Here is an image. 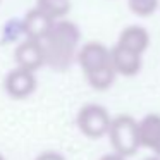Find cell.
Returning <instances> with one entry per match:
<instances>
[{
  "label": "cell",
  "instance_id": "obj_1",
  "mask_svg": "<svg viewBox=\"0 0 160 160\" xmlns=\"http://www.w3.org/2000/svg\"><path fill=\"white\" fill-rule=\"evenodd\" d=\"M81 33L74 22L55 19L48 35L42 40L45 52V66L55 71H66L76 59Z\"/></svg>",
  "mask_w": 160,
  "mask_h": 160
},
{
  "label": "cell",
  "instance_id": "obj_2",
  "mask_svg": "<svg viewBox=\"0 0 160 160\" xmlns=\"http://www.w3.org/2000/svg\"><path fill=\"white\" fill-rule=\"evenodd\" d=\"M107 136L114 152L122 157H131L138 152V148H141L138 138V121L128 114L112 119Z\"/></svg>",
  "mask_w": 160,
  "mask_h": 160
},
{
  "label": "cell",
  "instance_id": "obj_3",
  "mask_svg": "<svg viewBox=\"0 0 160 160\" xmlns=\"http://www.w3.org/2000/svg\"><path fill=\"white\" fill-rule=\"evenodd\" d=\"M110 115L107 108L98 103H88L78 112V128L86 138L100 139L107 136L108 128H110Z\"/></svg>",
  "mask_w": 160,
  "mask_h": 160
},
{
  "label": "cell",
  "instance_id": "obj_4",
  "mask_svg": "<svg viewBox=\"0 0 160 160\" xmlns=\"http://www.w3.org/2000/svg\"><path fill=\"white\" fill-rule=\"evenodd\" d=\"M76 59H78V64H79V67L83 69L84 74L112 66L110 48H107V47L100 42L84 43L81 48H78Z\"/></svg>",
  "mask_w": 160,
  "mask_h": 160
},
{
  "label": "cell",
  "instance_id": "obj_5",
  "mask_svg": "<svg viewBox=\"0 0 160 160\" xmlns=\"http://www.w3.org/2000/svg\"><path fill=\"white\" fill-rule=\"evenodd\" d=\"M4 88L9 97L14 98V100H24V98H28L36 90L35 71H28V69H22V67L16 66V69H12L5 76Z\"/></svg>",
  "mask_w": 160,
  "mask_h": 160
},
{
  "label": "cell",
  "instance_id": "obj_6",
  "mask_svg": "<svg viewBox=\"0 0 160 160\" xmlns=\"http://www.w3.org/2000/svg\"><path fill=\"white\" fill-rule=\"evenodd\" d=\"M16 66L28 71H38L42 66H45V52H43V43L40 40L26 38L21 42L14 50Z\"/></svg>",
  "mask_w": 160,
  "mask_h": 160
},
{
  "label": "cell",
  "instance_id": "obj_7",
  "mask_svg": "<svg viewBox=\"0 0 160 160\" xmlns=\"http://www.w3.org/2000/svg\"><path fill=\"white\" fill-rule=\"evenodd\" d=\"M110 60L117 76L121 74V76H126V78L136 76L143 66L141 53H136L132 50L126 48V47H121L119 43L110 48Z\"/></svg>",
  "mask_w": 160,
  "mask_h": 160
},
{
  "label": "cell",
  "instance_id": "obj_8",
  "mask_svg": "<svg viewBox=\"0 0 160 160\" xmlns=\"http://www.w3.org/2000/svg\"><path fill=\"white\" fill-rule=\"evenodd\" d=\"M53 21H55V19H52L48 14L40 11L38 7H35L24 16V19H22V31H24L26 38H33V40H40V42H42V40L48 35Z\"/></svg>",
  "mask_w": 160,
  "mask_h": 160
},
{
  "label": "cell",
  "instance_id": "obj_9",
  "mask_svg": "<svg viewBox=\"0 0 160 160\" xmlns=\"http://www.w3.org/2000/svg\"><path fill=\"white\" fill-rule=\"evenodd\" d=\"M117 43L121 47H126V48L143 55V52H145L150 45V35L143 26L132 24V26H128V28H124L121 31Z\"/></svg>",
  "mask_w": 160,
  "mask_h": 160
},
{
  "label": "cell",
  "instance_id": "obj_10",
  "mask_svg": "<svg viewBox=\"0 0 160 160\" xmlns=\"http://www.w3.org/2000/svg\"><path fill=\"white\" fill-rule=\"evenodd\" d=\"M160 136V115L158 114H148L138 122V138L139 146L150 148L155 145L157 138Z\"/></svg>",
  "mask_w": 160,
  "mask_h": 160
},
{
  "label": "cell",
  "instance_id": "obj_11",
  "mask_svg": "<svg viewBox=\"0 0 160 160\" xmlns=\"http://www.w3.org/2000/svg\"><path fill=\"white\" fill-rule=\"evenodd\" d=\"M86 76V81L93 90L97 91H105L114 84L115 78H117V72L114 71V67L108 66V67H103V69H98V71H93V72H88L84 74Z\"/></svg>",
  "mask_w": 160,
  "mask_h": 160
},
{
  "label": "cell",
  "instance_id": "obj_12",
  "mask_svg": "<svg viewBox=\"0 0 160 160\" xmlns=\"http://www.w3.org/2000/svg\"><path fill=\"white\" fill-rule=\"evenodd\" d=\"M36 7L52 19H62L71 11V0H38Z\"/></svg>",
  "mask_w": 160,
  "mask_h": 160
},
{
  "label": "cell",
  "instance_id": "obj_13",
  "mask_svg": "<svg viewBox=\"0 0 160 160\" xmlns=\"http://www.w3.org/2000/svg\"><path fill=\"white\" fill-rule=\"evenodd\" d=\"M128 5L136 16H152L158 7V0H128Z\"/></svg>",
  "mask_w": 160,
  "mask_h": 160
},
{
  "label": "cell",
  "instance_id": "obj_14",
  "mask_svg": "<svg viewBox=\"0 0 160 160\" xmlns=\"http://www.w3.org/2000/svg\"><path fill=\"white\" fill-rule=\"evenodd\" d=\"M35 160H66L62 153L59 152H53V150H48V152H43L36 157Z\"/></svg>",
  "mask_w": 160,
  "mask_h": 160
},
{
  "label": "cell",
  "instance_id": "obj_15",
  "mask_svg": "<svg viewBox=\"0 0 160 160\" xmlns=\"http://www.w3.org/2000/svg\"><path fill=\"white\" fill-rule=\"evenodd\" d=\"M100 160H126V157H122V155H119V153H108V155H103Z\"/></svg>",
  "mask_w": 160,
  "mask_h": 160
},
{
  "label": "cell",
  "instance_id": "obj_16",
  "mask_svg": "<svg viewBox=\"0 0 160 160\" xmlns=\"http://www.w3.org/2000/svg\"><path fill=\"white\" fill-rule=\"evenodd\" d=\"M152 152L155 153L157 157H160V136L157 138V141H155V145L152 146Z\"/></svg>",
  "mask_w": 160,
  "mask_h": 160
},
{
  "label": "cell",
  "instance_id": "obj_17",
  "mask_svg": "<svg viewBox=\"0 0 160 160\" xmlns=\"http://www.w3.org/2000/svg\"><path fill=\"white\" fill-rule=\"evenodd\" d=\"M145 160H160V157H150V158H145Z\"/></svg>",
  "mask_w": 160,
  "mask_h": 160
},
{
  "label": "cell",
  "instance_id": "obj_18",
  "mask_svg": "<svg viewBox=\"0 0 160 160\" xmlns=\"http://www.w3.org/2000/svg\"><path fill=\"white\" fill-rule=\"evenodd\" d=\"M0 160H5V158H4V157H2V155H0Z\"/></svg>",
  "mask_w": 160,
  "mask_h": 160
}]
</instances>
